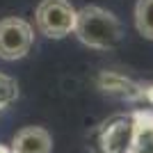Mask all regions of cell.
I'll list each match as a JSON object with an SVG mask.
<instances>
[{
  "label": "cell",
  "instance_id": "9c48e42d",
  "mask_svg": "<svg viewBox=\"0 0 153 153\" xmlns=\"http://www.w3.org/2000/svg\"><path fill=\"white\" fill-rule=\"evenodd\" d=\"M142 98L144 101H149L153 105V85H149V87H142Z\"/></svg>",
  "mask_w": 153,
  "mask_h": 153
},
{
  "label": "cell",
  "instance_id": "5b68a950",
  "mask_svg": "<svg viewBox=\"0 0 153 153\" xmlns=\"http://www.w3.org/2000/svg\"><path fill=\"white\" fill-rule=\"evenodd\" d=\"M9 149H12V153H51L53 140L46 128L30 126L16 133Z\"/></svg>",
  "mask_w": 153,
  "mask_h": 153
},
{
  "label": "cell",
  "instance_id": "8992f818",
  "mask_svg": "<svg viewBox=\"0 0 153 153\" xmlns=\"http://www.w3.org/2000/svg\"><path fill=\"white\" fill-rule=\"evenodd\" d=\"M98 87L103 91H108L112 96H119V98H128V101H135V98H142V87L137 82H133L130 78L121 76V73H114V71H103L98 76Z\"/></svg>",
  "mask_w": 153,
  "mask_h": 153
},
{
  "label": "cell",
  "instance_id": "6da1fadb",
  "mask_svg": "<svg viewBox=\"0 0 153 153\" xmlns=\"http://www.w3.org/2000/svg\"><path fill=\"white\" fill-rule=\"evenodd\" d=\"M73 32L85 46L96 48V51L114 48L121 41V34H123L119 19L98 5H87L82 9H78Z\"/></svg>",
  "mask_w": 153,
  "mask_h": 153
},
{
  "label": "cell",
  "instance_id": "52a82bcc",
  "mask_svg": "<svg viewBox=\"0 0 153 153\" xmlns=\"http://www.w3.org/2000/svg\"><path fill=\"white\" fill-rule=\"evenodd\" d=\"M135 25L144 39L153 41V0H137L135 5Z\"/></svg>",
  "mask_w": 153,
  "mask_h": 153
},
{
  "label": "cell",
  "instance_id": "30bf717a",
  "mask_svg": "<svg viewBox=\"0 0 153 153\" xmlns=\"http://www.w3.org/2000/svg\"><path fill=\"white\" fill-rule=\"evenodd\" d=\"M0 153H12V149L5 146V144H0Z\"/></svg>",
  "mask_w": 153,
  "mask_h": 153
},
{
  "label": "cell",
  "instance_id": "7a4b0ae2",
  "mask_svg": "<svg viewBox=\"0 0 153 153\" xmlns=\"http://www.w3.org/2000/svg\"><path fill=\"white\" fill-rule=\"evenodd\" d=\"M78 9L69 0H41L34 12L39 32L48 39H62L73 32Z\"/></svg>",
  "mask_w": 153,
  "mask_h": 153
},
{
  "label": "cell",
  "instance_id": "ba28073f",
  "mask_svg": "<svg viewBox=\"0 0 153 153\" xmlns=\"http://www.w3.org/2000/svg\"><path fill=\"white\" fill-rule=\"evenodd\" d=\"M19 96V87H16V80L5 73H0V108H5L9 103L16 101Z\"/></svg>",
  "mask_w": 153,
  "mask_h": 153
},
{
  "label": "cell",
  "instance_id": "3957f363",
  "mask_svg": "<svg viewBox=\"0 0 153 153\" xmlns=\"http://www.w3.org/2000/svg\"><path fill=\"white\" fill-rule=\"evenodd\" d=\"M34 32L32 25L23 19L9 16L0 21V59H21L25 57L32 48Z\"/></svg>",
  "mask_w": 153,
  "mask_h": 153
},
{
  "label": "cell",
  "instance_id": "277c9868",
  "mask_svg": "<svg viewBox=\"0 0 153 153\" xmlns=\"http://www.w3.org/2000/svg\"><path fill=\"white\" fill-rule=\"evenodd\" d=\"M135 146V121L133 114L114 117L101 130L103 153H133Z\"/></svg>",
  "mask_w": 153,
  "mask_h": 153
}]
</instances>
